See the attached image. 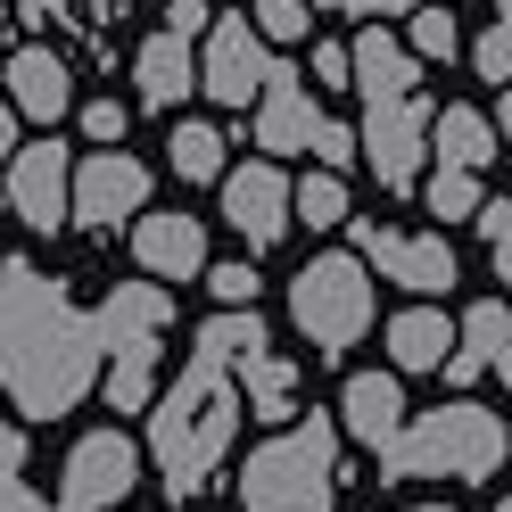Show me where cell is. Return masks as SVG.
<instances>
[{
  "label": "cell",
  "mask_w": 512,
  "mask_h": 512,
  "mask_svg": "<svg viewBox=\"0 0 512 512\" xmlns=\"http://www.w3.org/2000/svg\"><path fill=\"white\" fill-rule=\"evenodd\" d=\"M471 207H479V182L438 166V174H430V215H471Z\"/></svg>",
  "instance_id": "cell-29"
},
{
  "label": "cell",
  "mask_w": 512,
  "mask_h": 512,
  "mask_svg": "<svg viewBox=\"0 0 512 512\" xmlns=\"http://www.w3.org/2000/svg\"><path fill=\"white\" fill-rule=\"evenodd\" d=\"M356 240H364L356 265L380 273V281H397V290H413V298H430V290H446V281H455V248H446V240H422V232H372V223H364Z\"/></svg>",
  "instance_id": "cell-11"
},
{
  "label": "cell",
  "mask_w": 512,
  "mask_h": 512,
  "mask_svg": "<svg viewBox=\"0 0 512 512\" xmlns=\"http://www.w3.org/2000/svg\"><path fill=\"white\" fill-rule=\"evenodd\" d=\"M265 75H273V58H265V42H256L240 17L207 25V58H199V91H207V100L240 108V100H256V91H265Z\"/></svg>",
  "instance_id": "cell-12"
},
{
  "label": "cell",
  "mask_w": 512,
  "mask_h": 512,
  "mask_svg": "<svg viewBox=\"0 0 512 512\" xmlns=\"http://www.w3.org/2000/svg\"><path fill=\"white\" fill-rule=\"evenodd\" d=\"M67 182H75V157L42 133L34 149L9 157V215L25 232H58V223H67Z\"/></svg>",
  "instance_id": "cell-10"
},
{
  "label": "cell",
  "mask_w": 512,
  "mask_h": 512,
  "mask_svg": "<svg viewBox=\"0 0 512 512\" xmlns=\"http://www.w3.org/2000/svg\"><path fill=\"white\" fill-rule=\"evenodd\" d=\"M133 256L157 281H199L207 273V232H199V215H133Z\"/></svg>",
  "instance_id": "cell-14"
},
{
  "label": "cell",
  "mask_w": 512,
  "mask_h": 512,
  "mask_svg": "<svg viewBox=\"0 0 512 512\" xmlns=\"http://www.w3.org/2000/svg\"><path fill=\"white\" fill-rule=\"evenodd\" d=\"M314 75H323V83H347V50H314Z\"/></svg>",
  "instance_id": "cell-35"
},
{
  "label": "cell",
  "mask_w": 512,
  "mask_h": 512,
  "mask_svg": "<svg viewBox=\"0 0 512 512\" xmlns=\"http://www.w3.org/2000/svg\"><path fill=\"white\" fill-rule=\"evenodd\" d=\"M306 9H314V0H306Z\"/></svg>",
  "instance_id": "cell-41"
},
{
  "label": "cell",
  "mask_w": 512,
  "mask_h": 512,
  "mask_svg": "<svg viewBox=\"0 0 512 512\" xmlns=\"http://www.w3.org/2000/svg\"><path fill=\"white\" fill-rule=\"evenodd\" d=\"M232 438H240V389H232V372L207 364V356H190V372L174 380V397L149 413V455H157V471H166V488L174 496L207 488V471L232 455Z\"/></svg>",
  "instance_id": "cell-1"
},
{
  "label": "cell",
  "mask_w": 512,
  "mask_h": 512,
  "mask_svg": "<svg viewBox=\"0 0 512 512\" xmlns=\"http://www.w3.org/2000/svg\"><path fill=\"white\" fill-rule=\"evenodd\" d=\"M256 42H306V0H256Z\"/></svg>",
  "instance_id": "cell-27"
},
{
  "label": "cell",
  "mask_w": 512,
  "mask_h": 512,
  "mask_svg": "<svg viewBox=\"0 0 512 512\" xmlns=\"http://www.w3.org/2000/svg\"><path fill=\"white\" fill-rule=\"evenodd\" d=\"M504 141H512V83H504Z\"/></svg>",
  "instance_id": "cell-38"
},
{
  "label": "cell",
  "mask_w": 512,
  "mask_h": 512,
  "mask_svg": "<svg viewBox=\"0 0 512 512\" xmlns=\"http://www.w3.org/2000/svg\"><path fill=\"white\" fill-rule=\"evenodd\" d=\"M91 372H100V339H91V323L58 314L42 339H25V347H17V364H9V397H17V413H67V405L91 389Z\"/></svg>",
  "instance_id": "cell-4"
},
{
  "label": "cell",
  "mask_w": 512,
  "mask_h": 512,
  "mask_svg": "<svg viewBox=\"0 0 512 512\" xmlns=\"http://www.w3.org/2000/svg\"><path fill=\"white\" fill-rule=\"evenodd\" d=\"M240 380H248V405H240V413H256V422H290V413H298V372L281 364L273 347L240 356Z\"/></svg>",
  "instance_id": "cell-22"
},
{
  "label": "cell",
  "mask_w": 512,
  "mask_h": 512,
  "mask_svg": "<svg viewBox=\"0 0 512 512\" xmlns=\"http://www.w3.org/2000/svg\"><path fill=\"white\" fill-rule=\"evenodd\" d=\"M207 290L223 298V314H248V298H256V273H248V265H215V273H207Z\"/></svg>",
  "instance_id": "cell-30"
},
{
  "label": "cell",
  "mask_w": 512,
  "mask_h": 512,
  "mask_svg": "<svg viewBox=\"0 0 512 512\" xmlns=\"http://www.w3.org/2000/svg\"><path fill=\"white\" fill-rule=\"evenodd\" d=\"M9 157H17V124H9V100H0V174H9Z\"/></svg>",
  "instance_id": "cell-36"
},
{
  "label": "cell",
  "mask_w": 512,
  "mask_h": 512,
  "mask_svg": "<svg viewBox=\"0 0 512 512\" xmlns=\"http://www.w3.org/2000/svg\"><path fill=\"white\" fill-rule=\"evenodd\" d=\"M174 174H182V182H215V174H223L215 124H174Z\"/></svg>",
  "instance_id": "cell-24"
},
{
  "label": "cell",
  "mask_w": 512,
  "mask_h": 512,
  "mask_svg": "<svg viewBox=\"0 0 512 512\" xmlns=\"http://www.w3.org/2000/svg\"><path fill=\"white\" fill-rule=\"evenodd\" d=\"M430 149H438L446 174H479V166L496 157V124L479 116V108H446V116L430 124Z\"/></svg>",
  "instance_id": "cell-20"
},
{
  "label": "cell",
  "mask_w": 512,
  "mask_h": 512,
  "mask_svg": "<svg viewBox=\"0 0 512 512\" xmlns=\"http://www.w3.org/2000/svg\"><path fill=\"white\" fill-rule=\"evenodd\" d=\"M223 223H232L248 248H273L281 232H290V182H281V166L223 174Z\"/></svg>",
  "instance_id": "cell-13"
},
{
  "label": "cell",
  "mask_w": 512,
  "mask_h": 512,
  "mask_svg": "<svg viewBox=\"0 0 512 512\" xmlns=\"http://www.w3.org/2000/svg\"><path fill=\"white\" fill-rule=\"evenodd\" d=\"M256 347H265V323H256V314H215V323L199 331V356L223 364V372H232L240 356H256Z\"/></svg>",
  "instance_id": "cell-23"
},
{
  "label": "cell",
  "mask_w": 512,
  "mask_h": 512,
  "mask_svg": "<svg viewBox=\"0 0 512 512\" xmlns=\"http://www.w3.org/2000/svg\"><path fill=\"white\" fill-rule=\"evenodd\" d=\"M504 455H512L504 413H488V405H438L413 430L389 438L380 471H389V479H488Z\"/></svg>",
  "instance_id": "cell-2"
},
{
  "label": "cell",
  "mask_w": 512,
  "mask_h": 512,
  "mask_svg": "<svg viewBox=\"0 0 512 512\" xmlns=\"http://www.w3.org/2000/svg\"><path fill=\"white\" fill-rule=\"evenodd\" d=\"M331 496H339V430L331 422H290L240 463L248 512H331Z\"/></svg>",
  "instance_id": "cell-3"
},
{
  "label": "cell",
  "mask_w": 512,
  "mask_h": 512,
  "mask_svg": "<svg viewBox=\"0 0 512 512\" xmlns=\"http://www.w3.org/2000/svg\"><path fill=\"white\" fill-rule=\"evenodd\" d=\"M496 512H512V496H504V504H496Z\"/></svg>",
  "instance_id": "cell-40"
},
{
  "label": "cell",
  "mask_w": 512,
  "mask_h": 512,
  "mask_svg": "<svg viewBox=\"0 0 512 512\" xmlns=\"http://www.w3.org/2000/svg\"><path fill=\"white\" fill-rule=\"evenodd\" d=\"M413 58H438V67L455 58V17H446L438 0H430V9H413Z\"/></svg>",
  "instance_id": "cell-28"
},
{
  "label": "cell",
  "mask_w": 512,
  "mask_h": 512,
  "mask_svg": "<svg viewBox=\"0 0 512 512\" xmlns=\"http://www.w3.org/2000/svg\"><path fill=\"white\" fill-rule=\"evenodd\" d=\"M422 141H430L422 100H380V108H364L356 157H372V182L380 190H413V174H422Z\"/></svg>",
  "instance_id": "cell-9"
},
{
  "label": "cell",
  "mask_w": 512,
  "mask_h": 512,
  "mask_svg": "<svg viewBox=\"0 0 512 512\" xmlns=\"http://www.w3.org/2000/svg\"><path fill=\"white\" fill-rule=\"evenodd\" d=\"M17 17H25V25H67L75 0H17Z\"/></svg>",
  "instance_id": "cell-33"
},
{
  "label": "cell",
  "mask_w": 512,
  "mask_h": 512,
  "mask_svg": "<svg viewBox=\"0 0 512 512\" xmlns=\"http://www.w3.org/2000/svg\"><path fill=\"white\" fill-rule=\"evenodd\" d=\"M290 215H306V223H347V182H339V174H306V182L290 190Z\"/></svg>",
  "instance_id": "cell-25"
},
{
  "label": "cell",
  "mask_w": 512,
  "mask_h": 512,
  "mask_svg": "<svg viewBox=\"0 0 512 512\" xmlns=\"http://www.w3.org/2000/svg\"><path fill=\"white\" fill-rule=\"evenodd\" d=\"M9 108H25V116H34V124H58V116H67L75 108V83H67V58H58V50H17L9 58Z\"/></svg>",
  "instance_id": "cell-17"
},
{
  "label": "cell",
  "mask_w": 512,
  "mask_h": 512,
  "mask_svg": "<svg viewBox=\"0 0 512 512\" xmlns=\"http://www.w3.org/2000/svg\"><path fill=\"white\" fill-rule=\"evenodd\" d=\"M133 471H141V455H133V438H124V430H91V438H75L67 488H58V512H108V504H124V496H133Z\"/></svg>",
  "instance_id": "cell-7"
},
{
  "label": "cell",
  "mask_w": 512,
  "mask_h": 512,
  "mask_svg": "<svg viewBox=\"0 0 512 512\" xmlns=\"http://www.w3.org/2000/svg\"><path fill=\"white\" fill-rule=\"evenodd\" d=\"M446 347H455V323H446V314H430V306H413V314H397V323H389L397 372H438Z\"/></svg>",
  "instance_id": "cell-21"
},
{
  "label": "cell",
  "mask_w": 512,
  "mask_h": 512,
  "mask_svg": "<svg viewBox=\"0 0 512 512\" xmlns=\"http://www.w3.org/2000/svg\"><path fill=\"white\" fill-rule=\"evenodd\" d=\"M496 273H504V290H512V232L496 240Z\"/></svg>",
  "instance_id": "cell-37"
},
{
  "label": "cell",
  "mask_w": 512,
  "mask_h": 512,
  "mask_svg": "<svg viewBox=\"0 0 512 512\" xmlns=\"http://www.w3.org/2000/svg\"><path fill=\"white\" fill-rule=\"evenodd\" d=\"M413 512H455V504H413Z\"/></svg>",
  "instance_id": "cell-39"
},
{
  "label": "cell",
  "mask_w": 512,
  "mask_h": 512,
  "mask_svg": "<svg viewBox=\"0 0 512 512\" xmlns=\"http://www.w3.org/2000/svg\"><path fill=\"white\" fill-rule=\"evenodd\" d=\"M512 364V323H504V306L488 298V306H471L463 323H455V347H446V380H488V372H504Z\"/></svg>",
  "instance_id": "cell-16"
},
{
  "label": "cell",
  "mask_w": 512,
  "mask_h": 512,
  "mask_svg": "<svg viewBox=\"0 0 512 512\" xmlns=\"http://www.w3.org/2000/svg\"><path fill=\"white\" fill-rule=\"evenodd\" d=\"M339 413H347V430H356L372 455H389V438L405 430V397H397V372H356L347 380V397H339Z\"/></svg>",
  "instance_id": "cell-19"
},
{
  "label": "cell",
  "mask_w": 512,
  "mask_h": 512,
  "mask_svg": "<svg viewBox=\"0 0 512 512\" xmlns=\"http://www.w3.org/2000/svg\"><path fill=\"white\" fill-rule=\"evenodd\" d=\"M331 9H347V17H405L413 0H331Z\"/></svg>",
  "instance_id": "cell-34"
},
{
  "label": "cell",
  "mask_w": 512,
  "mask_h": 512,
  "mask_svg": "<svg viewBox=\"0 0 512 512\" xmlns=\"http://www.w3.org/2000/svg\"><path fill=\"white\" fill-rule=\"evenodd\" d=\"M290 314L314 347H356L372 331V273L356 256H314V265L290 281Z\"/></svg>",
  "instance_id": "cell-5"
},
{
  "label": "cell",
  "mask_w": 512,
  "mask_h": 512,
  "mask_svg": "<svg viewBox=\"0 0 512 512\" xmlns=\"http://www.w3.org/2000/svg\"><path fill=\"white\" fill-rule=\"evenodd\" d=\"M83 133L100 141V149H116V133H124V108H116V100H91V108H83Z\"/></svg>",
  "instance_id": "cell-31"
},
{
  "label": "cell",
  "mask_w": 512,
  "mask_h": 512,
  "mask_svg": "<svg viewBox=\"0 0 512 512\" xmlns=\"http://www.w3.org/2000/svg\"><path fill=\"white\" fill-rule=\"evenodd\" d=\"M256 149H314L331 174H339V166H356V133H347L339 116L314 108V100H306V83H298L290 67H273L265 91H256Z\"/></svg>",
  "instance_id": "cell-6"
},
{
  "label": "cell",
  "mask_w": 512,
  "mask_h": 512,
  "mask_svg": "<svg viewBox=\"0 0 512 512\" xmlns=\"http://www.w3.org/2000/svg\"><path fill=\"white\" fill-rule=\"evenodd\" d=\"M471 67L488 75V83H512V0H496L488 34H479V50H471Z\"/></svg>",
  "instance_id": "cell-26"
},
{
  "label": "cell",
  "mask_w": 512,
  "mask_h": 512,
  "mask_svg": "<svg viewBox=\"0 0 512 512\" xmlns=\"http://www.w3.org/2000/svg\"><path fill=\"white\" fill-rule=\"evenodd\" d=\"M141 207H149V166H141V157H124V149H100L67 182V223H91V232H108V223L141 215Z\"/></svg>",
  "instance_id": "cell-8"
},
{
  "label": "cell",
  "mask_w": 512,
  "mask_h": 512,
  "mask_svg": "<svg viewBox=\"0 0 512 512\" xmlns=\"http://www.w3.org/2000/svg\"><path fill=\"white\" fill-rule=\"evenodd\" d=\"M347 75H356L364 108H380V100H413V83H422L413 50H405L397 34H380V25H364V34H356V50H347Z\"/></svg>",
  "instance_id": "cell-15"
},
{
  "label": "cell",
  "mask_w": 512,
  "mask_h": 512,
  "mask_svg": "<svg viewBox=\"0 0 512 512\" xmlns=\"http://www.w3.org/2000/svg\"><path fill=\"white\" fill-rule=\"evenodd\" d=\"M133 83H141V108L166 116L174 100H190V91H199V58H190L182 34H149L141 58H133Z\"/></svg>",
  "instance_id": "cell-18"
},
{
  "label": "cell",
  "mask_w": 512,
  "mask_h": 512,
  "mask_svg": "<svg viewBox=\"0 0 512 512\" xmlns=\"http://www.w3.org/2000/svg\"><path fill=\"white\" fill-rule=\"evenodd\" d=\"M166 34H207V0H174V9H166Z\"/></svg>",
  "instance_id": "cell-32"
}]
</instances>
